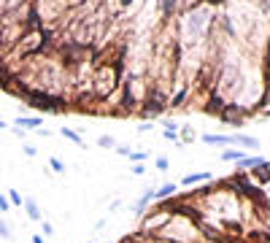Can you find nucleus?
<instances>
[{
	"label": "nucleus",
	"mask_w": 270,
	"mask_h": 243,
	"mask_svg": "<svg viewBox=\"0 0 270 243\" xmlns=\"http://www.w3.org/2000/svg\"><path fill=\"white\" fill-rule=\"evenodd\" d=\"M178 195V184H160V186H154V203H162V200H170V198H176Z\"/></svg>",
	"instance_id": "6"
},
{
	"label": "nucleus",
	"mask_w": 270,
	"mask_h": 243,
	"mask_svg": "<svg viewBox=\"0 0 270 243\" xmlns=\"http://www.w3.org/2000/svg\"><path fill=\"white\" fill-rule=\"evenodd\" d=\"M49 167H52L54 173H60V176H62L65 171H68V165H65V162L60 160V157H49Z\"/></svg>",
	"instance_id": "21"
},
{
	"label": "nucleus",
	"mask_w": 270,
	"mask_h": 243,
	"mask_svg": "<svg viewBox=\"0 0 270 243\" xmlns=\"http://www.w3.org/2000/svg\"><path fill=\"white\" fill-rule=\"evenodd\" d=\"M127 157L132 162H143V160H149V152H130Z\"/></svg>",
	"instance_id": "25"
},
{
	"label": "nucleus",
	"mask_w": 270,
	"mask_h": 243,
	"mask_svg": "<svg viewBox=\"0 0 270 243\" xmlns=\"http://www.w3.org/2000/svg\"><path fill=\"white\" fill-rule=\"evenodd\" d=\"M154 203V186H149V189H143V195H141V200L132 205V211H135V216H143V213L149 211V205Z\"/></svg>",
	"instance_id": "9"
},
{
	"label": "nucleus",
	"mask_w": 270,
	"mask_h": 243,
	"mask_svg": "<svg viewBox=\"0 0 270 243\" xmlns=\"http://www.w3.org/2000/svg\"><path fill=\"white\" fill-rule=\"evenodd\" d=\"M27 0H0V16H6L8 11H14V8L25 6Z\"/></svg>",
	"instance_id": "18"
},
{
	"label": "nucleus",
	"mask_w": 270,
	"mask_h": 243,
	"mask_svg": "<svg viewBox=\"0 0 270 243\" xmlns=\"http://www.w3.org/2000/svg\"><path fill=\"white\" fill-rule=\"evenodd\" d=\"M119 3H122L124 8H127V6H132V3H135V0H119Z\"/></svg>",
	"instance_id": "32"
},
{
	"label": "nucleus",
	"mask_w": 270,
	"mask_h": 243,
	"mask_svg": "<svg viewBox=\"0 0 270 243\" xmlns=\"http://www.w3.org/2000/svg\"><path fill=\"white\" fill-rule=\"evenodd\" d=\"M6 198H8V203H11V208H22V203H25V198L19 195V189H8Z\"/></svg>",
	"instance_id": "19"
},
{
	"label": "nucleus",
	"mask_w": 270,
	"mask_h": 243,
	"mask_svg": "<svg viewBox=\"0 0 270 243\" xmlns=\"http://www.w3.org/2000/svg\"><path fill=\"white\" fill-rule=\"evenodd\" d=\"M41 230H43V232H41V235H43V238H49V235H54V224H52V222H43V219H41Z\"/></svg>",
	"instance_id": "23"
},
{
	"label": "nucleus",
	"mask_w": 270,
	"mask_h": 243,
	"mask_svg": "<svg viewBox=\"0 0 270 243\" xmlns=\"http://www.w3.org/2000/svg\"><path fill=\"white\" fill-rule=\"evenodd\" d=\"M41 125H43L41 116H16L14 119V127H22L25 133H27V130H38Z\"/></svg>",
	"instance_id": "12"
},
{
	"label": "nucleus",
	"mask_w": 270,
	"mask_h": 243,
	"mask_svg": "<svg viewBox=\"0 0 270 243\" xmlns=\"http://www.w3.org/2000/svg\"><path fill=\"white\" fill-rule=\"evenodd\" d=\"M262 160H265V157H249V154H243V157H240V160L235 162V171H240V173H249L252 167H257Z\"/></svg>",
	"instance_id": "14"
},
{
	"label": "nucleus",
	"mask_w": 270,
	"mask_h": 243,
	"mask_svg": "<svg viewBox=\"0 0 270 243\" xmlns=\"http://www.w3.org/2000/svg\"><path fill=\"white\" fill-rule=\"evenodd\" d=\"M154 167L165 173V171H170V160H168V157H157V160H154Z\"/></svg>",
	"instance_id": "22"
},
{
	"label": "nucleus",
	"mask_w": 270,
	"mask_h": 243,
	"mask_svg": "<svg viewBox=\"0 0 270 243\" xmlns=\"http://www.w3.org/2000/svg\"><path fill=\"white\" fill-rule=\"evenodd\" d=\"M202 143H208V146H219V149H227V146H233V135L206 133V135H202Z\"/></svg>",
	"instance_id": "11"
},
{
	"label": "nucleus",
	"mask_w": 270,
	"mask_h": 243,
	"mask_svg": "<svg viewBox=\"0 0 270 243\" xmlns=\"http://www.w3.org/2000/svg\"><path fill=\"white\" fill-rule=\"evenodd\" d=\"M208 181H214V173L197 171V173H187L184 179H181V186H195V184H208Z\"/></svg>",
	"instance_id": "7"
},
{
	"label": "nucleus",
	"mask_w": 270,
	"mask_h": 243,
	"mask_svg": "<svg viewBox=\"0 0 270 243\" xmlns=\"http://www.w3.org/2000/svg\"><path fill=\"white\" fill-rule=\"evenodd\" d=\"M0 130H8V125H6V121H3V119H0Z\"/></svg>",
	"instance_id": "33"
},
{
	"label": "nucleus",
	"mask_w": 270,
	"mask_h": 243,
	"mask_svg": "<svg viewBox=\"0 0 270 243\" xmlns=\"http://www.w3.org/2000/svg\"><path fill=\"white\" fill-rule=\"evenodd\" d=\"M22 208H25V213H27V219H30V222H41L43 219V211H41V205H38L35 198H25Z\"/></svg>",
	"instance_id": "10"
},
{
	"label": "nucleus",
	"mask_w": 270,
	"mask_h": 243,
	"mask_svg": "<svg viewBox=\"0 0 270 243\" xmlns=\"http://www.w3.org/2000/svg\"><path fill=\"white\" fill-rule=\"evenodd\" d=\"M249 179H252L257 186H270V160H262L257 167H252V171H249Z\"/></svg>",
	"instance_id": "4"
},
{
	"label": "nucleus",
	"mask_w": 270,
	"mask_h": 243,
	"mask_svg": "<svg viewBox=\"0 0 270 243\" xmlns=\"http://www.w3.org/2000/svg\"><path fill=\"white\" fill-rule=\"evenodd\" d=\"M8 130H11L16 138H25V130H22V127H8Z\"/></svg>",
	"instance_id": "30"
},
{
	"label": "nucleus",
	"mask_w": 270,
	"mask_h": 243,
	"mask_svg": "<svg viewBox=\"0 0 270 243\" xmlns=\"http://www.w3.org/2000/svg\"><path fill=\"white\" fill-rule=\"evenodd\" d=\"M30 243H46V238L43 235H33V240Z\"/></svg>",
	"instance_id": "31"
},
{
	"label": "nucleus",
	"mask_w": 270,
	"mask_h": 243,
	"mask_svg": "<svg viewBox=\"0 0 270 243\" xmlns=\"http://www.w3.org/2000/svg\"><path fill=\"white\" fill-rule=\"evenodd\" d=\"M138 133L143 135V133H151V121H143V125L138 127Z\"/></svg>",
	"instance_id": "28"
},
{
	"label": "nucleus",
	"mask_w": 270,
	"mask_h": 243,
	"mask_svg": "<svg viewBox=\"0 0 270 243\" xmlns=\"http://www.w3.org/2000/svg\"><path fill=\"white\" fill-rule=\"evenodd\" d=\"M25 154H27V157H35V154H38V149L27 143V146H25Z\"/></svg>",
	"instance_id": "29"
},
{
	"label": "nucleus",
	"mask_w": 270,
	"mask_h": 243,
	"mask_svg": "<svg viewBox=\"0 0 270 243\" xmlns=\"http://www.w3.org/2000/svg\"><path fill=\"white\" fill-rule=\"evenodd\" d=\"M57 135H62L65 141H73V143L84 146V138H81V133H76V130H71V127H60V130H57Z\"/></svg>",
	"instance_id": "16"
},
{
	"label": "nucleus",
	"mask_w": 270,
	"mask_h": 243,
	"mask_svg": "<svg viewBox=\"0 0 270 243\" xmlns=\"http://www.w3.org/2000/svg\"><path fill=\"white\" fill-rule=\"evenodd\" d=\"M243 154H246L243 149H224V152L219 154V160H221V162H238Z\"/></svg>",
	"instance_id": "17"
},
{
	"label": "nucleus",
	"mask_w": 270,
	"mask_h": 243,
	"mask_svg": "<svg viewBox=\"0 0 270 243\" xmlns=\"http://www.w3.org/2000/svg\"><path fill=\"white\" fill-rule=\"evenodd\" d=\"M86 243H92V240H86Z\"/></svg>",
	"instance_id": "34"
},
{
	"label": "nucleus",
	"mask_w": 270,
	"mask_h": 243,
	"mask_svg": "<svg viewBox=\"0 0 270 243\" xmlns=\"http://www.w3.org/2000/svg\"><path fill=\"white\" fill-rule=\"evenodd\" d=\"M160 8H162V22H170L178 8V0H160Z\"/></svg>",
	"instance_id": "15"
},
{
	"label": "nucleus",
	"mask_w": 270,
	"mask_h": 243,
	"mask_svg": "<svg viewBox=\"0 0 270 243\" xmlns=\"http://www.w3.org/2000/svg\"><path fill=\"white\" fill-rule=\"evenodd\" d=\"M14 81H16V70H14L8 62H0V89L8 92Z\"/></svg>",
	"instance_id": "8"
},
{
	"label": "nucleus",
	"mask_w": 270,
	"mask_h": 243,
	"mask_svg": "<svg viewBox=\"0 0 270 243\" xmlns=\"http://www.w3.org/2000/svg\"><path fill=\"white\" fill-rule=\"evenodd\" d=\"M168 89L165 87H160V84H149L146 92H143V98H141V106H138V116L143 121H154V119H160L162 114L168 111Z\"/></svg>",
	"instance_id": "1"
},
{
	"label": "nucleus",
	"mask_w": 270,
	"mask_h": 243,
	"mask_svg": "<svg viewBox=\"0 0 270 243\" xmlns=\"http://www.w3.org/2000/svg\"><path fill=\"white\" fill-rule=\"evenodd\" d=\"M98 146L100 149H117L119 143H117V138H114V135H100L98 138Z\"/></svg>",
	"instance_id": "20"
},
{
	"label": "nucleus",
	"mask_w": 270,
	"mask_h": 243,
	"mask_svg": "<svg viewBox=\"0 0 270 243\" xmlns=\"http://www.w3.org/2000/svg\"><path fill=\"white\" fill-rule=\"evenodd\" d=\"M143 173H146V165H143V162H135V165H132V176H143Z\"/></svg>",
	"instance_id": "27"
},
{
	"label": "nucleus",
	"mask_w": 270,
	"mask_h": 243,
	"mask_svg": "<svg viewBox=\"0 0 270 243\" xmlns=\"http://www.w3.org/2000/svg\"><path fill=\"white\" fill-rule=\"evenodd\" d=\"M216 119L230 125V127H243L246 119H249V106H240L238 100H227V106L221 108V114Z\"/></svg>",
	"instance_id": "2"
},
{
	"label": "nucleus",
	"mask_w": 270,
	"mask_h": 243,
	"mask_svg": "<svg viewBox=\"0 0 270 243\" xmlns=\"http://www.w3.org/2000/svg\"><path fill=\"white\" fill-rule=\"evenodd\" d=\"M192 84H181L178 87V92H173V95L168 98V111H178V108H184V103L189 100V95H192Z\"/></svg>",
	"instance_id": "5"
},
{
	"label": "nucleus",
	"mask_w": 270,
	"mask_h": 243,
	"mask_svg": "<svg viewBox=\"0 0 270 243\" xmlns=\"http://www.w3.org/2000/svg\"><path fill=\"white\" fill-rule=\"evenodd\" d=\"M233 146H240V149H259V141H257L254 135L235 133V135H233Z\"/></svg>",
	"instance_id": "13"
},
{
	"label": "nucleus",
	"mask_w": 270,
	"mask_h": 243,
	"mask_svg": "<svg viewBox=\"0 0 270 243\" xmlns=\"http://www.w3.org/2000/svg\"><path fill=\"white\" fill-rule=\"evenodd\" d=\"M8 211H11V203H8L6 192H0V213H8Z\"/></svg>",
	"instance_id": "26"
},
{
	"label": "nucleus",
	"mask_w": 270,
	"mask_h": 243,
	"mask_svg": "<svg viewBox=\"0 0 270 243\" xmlns=\"http://www.w3.org/2000/svg\"><path fill=\"white\" fill-rule=\"evenodd\" d=\"M0 238H11V227H8V222L0 216Z\"/></svg>",
	"instance_id": "24"
},
{
	"label": "nucleus",
	"mask_w": 270,
	"mask_h": 243,
	"mask_svg": "<svg viewBox=\"0 0 270 243\" xmlns=\"http://www.w3.org/2000/svg\"><path fill=\"white\" fill-rule=\"evenodd\" d=\"M224 106H227V98L221 95V92H216V89H208L206 100L200 103V111H202V114H208V116H219Z\"/></svg>",
	"instance_id": "3"
}]
</instances>
